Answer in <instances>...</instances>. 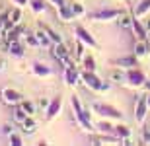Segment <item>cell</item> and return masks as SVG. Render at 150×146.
Returning a JSON list of instances; mask_svg holds the SVG:
<instances>
[{
	"instance_id": "4dcf8cb0",
	"label": "cell",
	"mask_w": 150,
	"mask_h": 146,
	"mask_svg": "<svg viewBox=\"0 0 150 146\" xmlns=\"http://www.w3.org/2000/svg\"><path fill=\"white\" fill-rule=\"evenodd\" d=\"M10 144H12V146H22V144H23L22 136L18 135V133H12V135H10Z\"/></svg>"
},
{
	"instance_id": "277c9868",
	"label": "cell",
	"mask_w": 150,
	"mask_h": 146,
	"mask_svg": "<svg viewBox=\"0 0 150 146\" xmlns=\"http://www.w3.org/2000/svg\"><path fill=\"white\" fill-rule=\"evenodd\" d=\"M53 56H55L57 61H61L64 66H72V61L68 59V49L64 43H53Z\"/></svg>"
},
{
	"instance_id": "7402d4cb",
	"label": "cell",
	"mask_w": 150,
	"mask_h": 146,
	"mask_svg": "<svg viewBox=\"0 0 150 146\" xmlns=\"http://www.w3.org/2000/svg\"><path fill=\"white\" fill-rule=\"evenodd\" d=\"M111 82H117V84L127 82V72H125V70H115V72H111Z\"/></svg>"
},
{
	"instance_id": "8d00e7d4",
	"label": "cell",
	"mask_w": 150,
	"mask_h": 146,
	"mask_svg": "<svg viewBox=\"0 0 150 146\" xmlns=\"http://www.w3.org/2000/svg\"><path fill=\"white\" fill-rule=\"evenodd\" d=\"M144 28H146V31H148V35H150V20H148V22L144 23Z\"/></svg>"
},
{
	"instance_id": "44dd1931",
	"label": "cell",
	"mask_w": 150,
	"mask_h": 146,
	"mask_svg": "<svg viewBox=\"0 0 150 146\" xmlns=\"http://www.w3.org/2000/svg\"><path fill=\"white\" fill-rule=\"evenodd\" d=\"M33 74L45 78V76H49V74H51V68L47 66V64H43V62H35V64H33Z\"/></svg>"
},
{
	"instance_id": "9a60e30c",
	"label": "cell",
	"mask_w": 150,
	"mask_h": 146,
	"mask_svg": "<svg viewBox=\"0 0 150 146\" xmlns=\"http://www.w3.org/2000/svg\"><path fill=\"white\" fill-rule=\"evenodd\" d=\"M35 37H37V41H39V47H51V37H49V33H47V29L45 28H39V29H35Z\"/></svg>"
},
{
	"instance_id": "7c38bea8",
	"label": "cell",
	"mask_w": 150,
	"mask_h": 146,
	"mask_svg": "<svg viewBox=\"0 0 150 146\" xmlns=\"http://www.w3.org/2000/svg\"><path fill=\"white\" fill-rule=\"evenodd\" d=\"M78 80H80V72L74 66H67V70H64V82L68 86H76Z\"/></svg>"
},
{
	"instance_id": "4fadbf2b",
	"label": "cell",
	"mask_w": 150,
	"mask_h": 146,
	"mask_svg": "<svg viewBox=\"0 0 150 146\" xmlns=\"http://www.w3.org/2000/svg\"><path fill=\"white\" fill-rule=\"evenodd\" d=\"M133 53L137 56H146L150 53V43H148V39H139L137 43H134V49H133Z\"/></svg>"
},
{
	"instance_id": "484cf974",
	"label": "cell",
	"mask_w": 150,
	"mask_h": 146,
	"mask_svg": "<svg viewBox=\"0 0 150 146\" xmlns=\"http://www.w3.org/2000/svg\"><path fill=\"white\" fill-rule=\"evenodd\" d=\"M43 28L47 29V33H49V37H51V41H53V43H61V41H62V37H61L59 33H57L55 29H51L49 25H43Z\"/></svg>"
},
{
	"instance_id": "74e56055",
	"label": "cell",
	"mask_w": 150,
	"mask_h": 146,
	"mask_svg": "<svg viewBox=\"0 0 150 146\" xmlns=\"http://www.w3.org/2000/svg\"><path fill=\"white\" fill-rule=\"evenodd\" d=\"M144 88H146V90L150 92V80H146V82H144Z\"/></svg>"
},
{
	"instance_id": "8fae6325",
	"label": "cell",
	"mask_w": 150,
	"mask_h": 146,
	"mask_svg": "<svg viewBox=\"0 0 150 146\" xmlns=\"http://www.w3.org/2000/svg\"><path fill=\"white\" fill-rule=\"evenodd\" d=\"M76 35H78V39L82 41L84 45H88V47H98V43H96V39L92 37V35L86 31V29L82 28V25H76Z\"/></svg>"
},
{
	"instance_id": "e575fe53",
	"label": "cell",
	"mask_w": 150,
	"mask_h": 146,
	"mask_svg": "<svg viewBox=\"0 0 150 146\" xmlns=\"http://www.w3.org/2000/svg\"><path fill=\"white\" fill-rule=\"evenodd\" d=\"M12 2H14V4H18V6H22V8H23V6L28 4L29 0H12Z\"/></svg>"
},
{
	"instance_id": "603a6c76",
	"label": "cell",
	"mask_w": 150,
	"mask_h": 146,
	"mask_svg": "<svg viewBox=\"0 0 150 146\" xmlns=\"http://www.w3.org/2000/svg\"><path fill=\"white\" fill-rule=\"evenodd\" d=\"M70 101H72V109H74L76 119H78L84 113V107H82V103H80V99H78V96H72V97H70Z\"/></svg>"
},
{
	"instance_id": "4316f807",
	"label": "cell",
	"mask_w": 150,
	"mask_h": 146,
	"mask_svg": "<svg viewBox=\"0 0 150 146\" xmlns=\"http://www.w3.org/2000/svg\"><path fill=\"white\" fill-rule=\"evenodd\" d=\"M96 129L101 130V133H113V125H109L107 121H100V123L96 125Z\"/></svg>"
},
{
	"instance_id": "9c48e42d",
	"label": "cell",
	"mask_w": 150,
	"mask_h": 146,
	"mask_svg": "<svg viewBox=\"0 0 150 146\" xmlns=\"http://www.w3.org/2000/svg\"><path fill=\"white\" fill-rule=\"evenodd\" d=\"M61 107H62V99H61V96H57L55 99L49 103V107L45 109V117L47 119H55L57 115H59V111H61Z\"/></svg>"
},
{
	"instance_id": "7a4b0ae2",
	"label": "cell",
	"mask_w": 150,
	"mask_h": 146,
	"mask_svg": "<svg viewBox=\"0 0 150 146\" xmlns=\"http://www.w3.org/2000/svg\"><path fill=\"white\" fill-rule=\"evenodd\" d=\"M92 109H94L98 115L107 117V119H121L123 117V113L119 111V109H115L113 105H109V103H94Z\"/></svg>"
},
{
	"instance_id": "2e32d148",
	"label": "cell",
	"mask_w": 150,
	"mask_h": 146,
	"mask_svg": "<svg viewBox=\"0 0 150 146\" xmlns=\"http://www.w3.org/2000/svg\"><path fill=\"white\" fill-rule=\"evenodd\" d=\"M57 14H59V18H61L62 22H70V20H74V12H72V8L70 6H67V4H62V6H59V10H57Z\"/></svg>"
},
{
	"instance_id": "e0dca14e",
	"label": "cell",
	"mask_w": 150,
	"mask_h": 146,
	"mask_svg": "<svg viewBox=\"0 0 150 146\" xmlns=\"http://www.w3.org/2000/svg\"><path fill=\"white\" fill-rule=\"evenodd\" d=\"M133 20H134V16H129V14H119V18H117V25L119 28H123V29H131L133 28Z\"/></svg>"
},
{
	"instance_id": "83f0119b",
	"label": "cell",
	"mask_w": 150,
	"mask_h": 146,
	"mask_svg": "<svg viewBox=\"0 0 150 146\" xmlns=\"http://www.w3.org/2000/svg\"><path fill=\"white\" fill-rule=\"evenodd\" d=\"M31 8L35 14H41V12H45V2L43 0H31Z\"/></svg>"
},
{
	"instance_id": "6da1fadb",
	"label": "cell",
	"mask_w": 150,
	"mask_h": 146,
	"mask_svg": "<svg viewBox=\"0 0 150 146\" xmlns=\"http://www.w3.org/2000/svg\"><path fill=\"white\" fill-rule=\"evenodd\" d=\"M80 78H82V82L88 86L90 90H94V92H105L107 90V84H103V82L96 76L94 70H84V72H80Z\"/></svg>"
},
{
	"instance_id": "5bb4252c",
	"label": "cell",
	"mask_w": 150,
	"mask_h": 146,
	"mask_svg": "<svg viewBox=\"0 0 150 146\" xmlns=\"http://www.w3.org/2000/svg\"><path fill=\"white\" fill-rule=\"evenodd\" d=\"M134 31V35H137V39H148V31H146V28H144V23H140L139 22V18L134 16V20H133V28H131Z\"/></svg>"
},
{
	"instance_id": "f546056e",
	"label": "cell",
	"mask_w": 150,
	"mask_h": 146,
	"mask_svg": "<svg viewBox=\"0 0 150 146\" xmlns=\"http://www.w3.org/2000/svg\"><path fill=\"white\" fill-rule=\"evenodd\" d=\"M25 43H28L29 47H39V41H37V37H35V33H28L25 35Z\"/></svg>"
},
{
	"instance_id": "d4e9b609",
	"label": "cell",
	"mask_w": 150,
	"mask_h": 146,
	"mask_svg": "<svg viewBox=\"0 0 150 146\" xmlns=\"http://www.w3.org/2000/svg\"><path fill=\"white\" fill-rule=\"evenodd\" d=\"M84 70H96V61H94V56H90V55L84 56Z\"/></svg>"
},
{
	"instance_id": "3957f363",
	"label": "cell",
	"mask_w": 150,
	"mask_h": 146,
	"mask_svg": "<svg viewBox=\"0 0 150 146\" xmlns=\"http://www.w3.org/2000/svg\"><path fill=\"white\" fill-rule=\"evenodd\" d=\"M127 72V84L133 86V88H140V86H144L146 82V76L142 70H139V68H129V70H125Z\"/></svg>"
},
{
	"instance_id": "5b68a950",
	"label": "cell",
	"mask_w": 150,
	"mask_h": 146,
	"mask_svg": "<svg viewBox=\"0 0 150 146\" xmlns=\"http://www.w3.org/2000/svg\"><path fill=\"white\" fill-rule=\"evenodd\" d=\"M148 101H146V96L139 97V101H137V105H134V119H137V123L142 125L146 119V113H148Z\"/></svg>"
},
{
	"instance_id": "1f68e13d",
	"label": "cell",
	"mask_w": 150,
	"mask_h": 146,
	"mask_svg": "<svg viewBox=\"0 0 150 146\" xmlns=\"http://www.w3.org/2000/svg\"><path fill=\"white\" fill-rule=\"evenodd\" d=\"M70 8H72L74 16H82V14H84V6L80 4V0H78V2H74V4L70 6Z\"/></svg>"
},
{
	"instance_id": "60d3db41",
	"label": "cell",
	"mask_w": 150,
	"mask_h": 146,
	"mask_svg": "<svg viewBox=\"0 0 150 146\" xmlns=\"http://www.w3.org/2000/svg\"><path fill=\"white\" fill-rule=\"evenodd\" d=\"M0 18H2V16H0Z\"/></svg>"
},
{
	"instance_id": "30bf717a",
	"label": "cell",
	"mask_w": 150,
	"mask_h": 146,
	"mask_svg": "<svg viewBox=\"0 0 150 146\" xmlns=\"http://www.w3.org/2000/svg\"><path fill=\"white\" fill-rule=\"evenodd\" d=\"M6 49H8V53H10L12 56H16V59L23 56V43H22L20 39H12V41H8Z\"/></svg>"
},
{
	"instance_id": "52a82bcc",
	"label": "cell",
	"mask_w": 150,
	"mask_h": 146,
	"mask_svg": "<svg viewBox=\"0 0 150 146\" xmlns=\"http://www.w3.org/2000/svg\"><path fill=\"white\" fill-rule=\"evenodd\" d=\"M121 12L119 10H113V8H107V10H100V12H94L92 14V20L94 22H109V20H117Z\"/></svg>"
},
{
	"instance_id": "d6a6232c",
	"label": "cell",
	"mask_w": 150,
	"mask_h": 146,
	"mask_svg": "<svg viewBox=\"0 0 150 146\" xmlns=\"http://www.w3.org/2000/svg\"><path fill=\"white\" fill-rule=\"evenodd\" d=\"M49 103H51V101L47 99V97H41V99H39V107H41V109H47Z\"/></svg>"
},
{
	"instance_id": "ab89813d",
	"label": "cell",
	"mask_w": 150,
	"mask_h": 146,
	"mask_svg": "<svg viewBox=\"0 0 150 146\" xmlns=\"http://www.w3.org/2000/svg\"><path fill=\"white\" fill-rule=\"evenodd\" d=\"M146 101H148V107H150V92H148V96H146Z\"/></svg>"
},
{
	"instance_id": "f35d334b",
	"label": "cell",
	"mask_w": 150,
	"mask_h": 146,
	"mask_svg": "<svg viewBox=\"0 0 150 146\" xmlns=\"http://www.w3.org/2000/svg\"><path fill=\"white\" fill-rule=\"evenodd\" d=\"M2 68H4V61L0 59V72H2Z\"/></svg>"
},
{
	"instance_id": "836d02e7",
	"label": "cell",
	"mask_w": 150,
	"mask_h": 146,
	"mask_svg": "<svg viewBox=\"0 0 150 146\" xmlns=\"http://www.w3.org/2000/svg\"><path fill=\"white\" fill-rule=\"evenodd\" d=\"M2 133H8V136H10L12 133H14V129H12V125H4V127H2Z\"/></svg>"
},
{
	"instance_id": "d590c367",
	"label": "cell",
	"mask_w": 150,
	"mask_h": 146,
	"mask_svg": "<svg viewBox=\"0 0 150 146\" xmlns=\"http://www.w3.org/2000/svg\"><path fill=\"white\" fill-rule=\"evenodd\" d=\"M49 2H51V4H53V6H57V8H59V6H62V4H64V0H49Z\"/></svg>"
},
{
	"instance_id": "8992f818",
	"label": "cell",
	"mask_w": 150,
	"mask_h": 146,
	"mask_svg": "<svg viewBox=\"0 0 150 146\" xmlns=\"http://www.w3.org/2000/svg\"><path fill=\"white\" fill-rule=\"evenodd\" d=\"M137 61H139V56L133 53V55L119 56V59L111 61V64H113V66H117V68H123V70H129V68H134V66H137Z\"/></svg>"
},
{
	"instance_id": "cb8c5ba5",
	"label": "cell",
	"mask_w": 150,
	"mask_h": 146,
	"mask_svg": "<svg viewBox=\"0 0 150 146\" xmlns=\"http://www.w3.org/2000/svg\"><path fill=\"white\" fill-rule=\"evenodd\" d=\"M20 105H22V109L28 113V115H35V111H37V105H35L33 101H22Z\"/></svg>"
},
{
	"instance_id": "ac0fdd59",
	"label": "cell",
	"mask_w": 150,
	"mask_h": 146,
	"mask_svg": "<svg viewBox=\"0 0 150 146\" xmlns=\"http://www.w3.org/2000/svg\"><path fill=\"white\" fill-rule=\"evenodd\" d=\"M20 125H22V130H23V133H33V130L37 129V121L33 119V115H28V117L23 119Z\"/></svg>"
},
{
	"instance_id": "f1b7e54d",
	"label": "cell",
	"mask_w": 150,
	"mask_h": 146,
	"mask_svg": "<svg viewBox=\"0 0 150 146\" xmlns=\"http://www.w3.org/2000/svg\"><path fill=\"white\" fill-rule=\"evenodd\" d=\"M25 117H28V113H25V111H23V109H22V105H20V107H16V109H14V119H16L18 123H22V121H23V119H25Z\"/></svg>"
},
{
	"instance_id": "d6986e66",
	"label": "cell",
	"mask_w": 150,
	"mask_h": 146,
	"mask_svg": "<svg viewBox=\"0 0 150 146\" xmlns=\"http://www.w3.org/2000/svg\"><path fill=\"white\" fill-rule=\"evenodd\" d=\"M148 12H150V0H140L139 4H137V8H134V16L142 18V16H146Z\"/></svg>"
},
{
	"instance_id": "ba28073f",
	"label": "cell",
	"mask_w": 150,
	"mask_h": 146,
	"mask_svg": "<svg viewBox=\"0 0 150 146\" xmlns=\"http://www.w3.org/2000/svg\"><path fill=\"white\" fill-rule=\"evenodd\" d=\"M2 99H4V103H8V105H18V103H22V94L18 90H14V88H4L2 90Z\"/></svg>"
},
{
	"instance_id": "ffe728a7",
	"label": "cell",
	"mask_w": 150,
	"mask_h": 146,
	"mask_svg": "<svg viewBox=\"0 0 150 146\" xmlns=\"http://www.w3.org/2000/svg\"><path fill=\"white\" fill-rule=\"evenodd\" d=\"M113 133H115L117 138H123V140L131 136V129L125 127V125H115V127H113Z\"/></svg>"
}]
</instances>
